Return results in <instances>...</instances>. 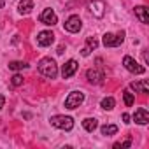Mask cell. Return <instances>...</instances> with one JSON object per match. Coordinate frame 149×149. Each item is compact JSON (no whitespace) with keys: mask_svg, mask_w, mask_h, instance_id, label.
Instances as JSON below:
<instances>
[{"mask_svg":"<svg viewBox=\"0 0 149 149\" xmlns=\"http://www.w3.org/2000/svg\"><path fill=\"white\" fill-rule=\"evenodd\" d=\"M39 72L42 74L44 77H47V79H54L58 76V65L51 58H42L39 61Z\"/></svg>","mask_w":149,"mask_h":149,"instance_id":"cell-1","label":"cell"},{"mask_svg":"<svg viewBox=\"0 0 149 149\" xmlns=\"http://www.w3.org/2000/svg\"><path fill=\"white\" fill-rule=\"evenodd\" d=\"M51 125L54 126V128H60V130H72L74 128V119L70 118V116H53L51 119Z\"/></svg>","mask_w":149,"mask_h":149,"instance_id":"cell-2","label":"cell"},{"mask_svg":"<svg viewBox=\"0 0 149 149\" xmlns=\"http://www.w3.org/2000/svg\"><path fill=\"white\" fill-rule=\"evenodd\" d=\"M84 102V93L83 91H72L67 98H65V107L67 109H76Z\"/></svg>","mask_w":149,"mask_h":149,"instance_id":"cell-3","label":"cell"},{"mask_svg":"<svg viewBox=\"0 0 149 149\" xmlns=\"http://www.w3.org/2000/svg\"><path fill=\"white\" fill-rule=\"evenodd\" d=\"M123 65H125V68H126L128 72L137 74V76H140V74H144V72H146V68H144L137 60H133L132 56H125V58H123Z\"/></svg>","mask_w":149,"mask_h":149,"instance_id":"cell-4","label":"cell"},{"mask_svg":"<svg viewBox=\"0 0 149 149\" xmlns=\"http://www.w3.org/2000/svg\"><path fill=\"white\" fill-rule=\"evenodd\" d=\"M125 40V32H119V33H105L104 35V46L105 47H116L119 44H123Z\"/></svg>","mask_w":149,"mask_h":149,"instance_id":"cell-5","label":"cell"},{"mask_svg":"<svg viewBox=\"0 0 149 149\" xmlns=\"http://www.w3.org/2000/svg\"><path fill=\"white\" fill-rule=\"evenodd\" d=\"M81 28H83V21H81V18L76 16V14L70 16V18L65 21V30L70 32V33H77Z\"/></svg>","mask_w":149,"mask_h":149,"instance_id":"cell-6","label":"cell"},{"mask_svg":"<svg viewBox=\"0 0 149 149\" xmlns=\"http://www.w3.org/2000/svg\"><path fill=\"white\" fill-rule=\"evenodd\" d=\"M77 68H79V63H77L76 60H68V61L61 67V76H63V79L72 77L74 74L77 72Z\"/></svg>","mask_w":149,"mask_h":149,"instance_id":"cell-7","label":"cell"},{"mask_svg":"<svg viewBox=\"0 0 149 149\" xmlns=\"http://www.w3.org/2000/svg\"><path fill=\"white\" fill-rule=\"evenodd\" d=\"M39 19H40V23H44V25H47V26H53V25H56V23H58L56 13H54L53 9H44V11H42V14L39 16Z\"/></svg>","mask_w":149,"mask_h":149,"instance_id":"cell-8","label":"cell"},{"mask_svg":"<svg viewBox=\"0 0 149 149\" xmlns=\"http://www.w3.org/2000/svg\"><path fill=\"white\" fill-rule=\"evenodd\" d=\"M53 42H54V33L49 32V30H44V32H40V33L37 35V44L42 46V47H47V46H51Z\"/></svg>","mask_w":149,"mask_h":149,"instance_id":"cell-9","label":"cell"},{"mask_svg":"<svg viewBox=\"0 0 149 149\" xmlns=\"http://www.w3.org/2000/svg\"><path fill=\"white\" fill-rule=\"evenodd\" d=\"M86 77H88V81H90L91 84H102L104 79H105L104 72H102V70H97V68H90V70L86 72Z\"/></svg>","mask_w":149,"mask_h":149,"instance_id":"cell-10","label":"cell"},{"mask_svg":"<svg viewBox=\"0 0 149 149\" xmlns=\"http://www.w3.org/2000/svg\"><path fill=\"white\" fill-rule=\"evenodd\" d=\"M90 11L93 13L95 18H104V14H105V2L104 0H93V2L90 4Z\"/></svg>","mask_w":149,"mask_h":149,"instance_id":"cell-11","label":"cell"},{"mask_svg":"<svg viewBox=\"0 0 149 149\" xmlns=\"http://www.w3.org/2000/svg\"><path fill=\"white\" fill-rule=\"evenodd\" d=\"M133 121L137 125H147L149 123V112H147V109H144V107L137 109L135 114H133Z\"/></svg>","mask_w":149,"mask_h":149,"instance_id":"cell-12","label":"cell"},{"mask_svg":"<svg viewBox=\"0 0 149 149\" xmlns=\"http://www.w3.org/2000/svg\"><path fill=\"white\" fill-rule=\"evenodd\" d=\"M135 16L139 18L140 23H144V25L149 23V11H147V7H144V6H137V7H135Z\"/></svg>","mask_w":149,"mask_h":149,"instance_id":"cell-13","label":"cell"},{"mask_svg":"<svg viewBox=\"0 0 149 149\" xmlns=\"http://www.w3.org/2000/svg\"><path fill=\"white\" fill-rule=\"evenodd\" d=\"M130 88L135 93H147L149 91V83L147 81H135V83L130 84Z\"/></svg>","mask_w":149,"mask_h":149,"instance_id":"cell-14","label":"cell"},{"mask_svg":"<svg viewBox=\"0 0 149 149\" xmlns=\"http://www.w3.org/2000/svg\"><path fill=\"white\" fill-rule=\"evenodd\" d=\"M33 9V0H21L18 6V13L19 14H28Z\"/></svg>","mask_w":149,"mask_h":149,"instance_id":"cell-15","label":"cell"},{"mask_svg":"<svg viewBox=\"0 0 149 149\" xmlns=\"http://www.w3.org/2000/svg\"><path fill=\"white\" fill-rule=\"evenodd\" d=\"M83 126H84L86 132H95L97 126H98V121H97L95 118H86V119L83 121Z\"/></svg>","mask_w":149,"mask_h":149,"instance_id":"cell-16","label":"cell"},{"mask_svg":"<svg viewBox=\"0 0 149 149\" xmlns=\"http://www.w3.org/2000/svg\"><path fill=\"white\" fill-rule=\"evenodd\" d=\"M116 133H118V126L116 125H104L102 126V135L111 137V135H116Z\"/></svg>","mask_w":149,"mask_h":149,"instance_id":"cell-17","label":"cell"},{"mask_svg":"<svg viewBox=\"0 0 149 149\" xmlns=\"http://www.w3.org/2000/svg\"><path fill=\"white\" fill-rule=\"evenodd\" d=\"M123 98H125L126 107H132V105H133V102H135V97H133V93H132L130 90H125V91H123Z\"/></svg>","mask_w":149,"mask_h":149,"instance_id":"cell-18","label":"cell"},{"mask_svg":"<svg viewBox=\"0 0 149 149\" xmlns=\"http://www.w3.org/2000/svg\"><path fill=\"white\" fill-rule=\"evenodd\" d=\"M102 109H105V111H112L114 109V105H116V102H114V98L112 97H107V98H104L102 100Z\"/></svg>","mask_w":149,"mask_h":149,"instance_id":"cell-19","label":"cell"},{"mask_svg":"<svg viewBox=\"0 0 149 149\" xmlns=\"http://www.w3.org/2000/svg\"><path fill=\"white\" fill-rule=\"evenodd\" d=\"M9 68L11 70H23V68H28V63L26 61H11Z\"/></svg>","mask_w":149,"mask_h":149,"instance_id":"cell-20","label":"cell"},{"mask_svg":"<svg viewBox=\"0 0 149 149\" xmlns=\"http://www.w3.org/2000/svg\"><path fill=\"white\" fill-rule=\"evenodd\" d=\"M11 84H13L14 88H18V86L23 84V76H21V74H14V76L11 77Z\"/></svg>","mask_w":149,"mask_h":149,"instance_id":"cell-21","label":"cell"},{"mask_svg":"<svg viewBox=\"0 0 149 149\" xmlns=\"http://www.w3.org/2000/svg\"><path fill=\"white\" fill-rule=\"evenodd\" d=\"M86 44H88L86 47H88L90 51H91V49H97V46H98V42H97L95 37H88V39H86Z\"/></svg>","mask_w":149,"mask_h":149,"instance_id":"cell-22","label":"cell"},{"mask_svg":"<svg viewBox=\"0 0 149 149\" xmlns=\"http://www.w3.org/2000/svg\"><path fill=\"white\" fill-rule=\"evenodd\" d=\"M130 146H132V139H126V140L121 142V144H119V142L114 144V149H119V147H130Z\"/></svg>","mask_w":149,"mask_h":149,"instance_id":"cell-23","label":"cell"},{"mask_svg":"<svg viewBox=\"0 0 149 149\" xmlns=\"http://www.w3.org/2000/svg\"><path fill=\"white\" fill-rule=\"evenodd\" d=\"M121 118H123V121H125V123H126V125H128V123H130V114H126V112H125V114H123V116H121Z\"/></svg>","mask_w":149,"mask_h":149,"instance_id":"cell-24","label":"cell"},{"mask_svg":"<svg viewBox=\"0 0 149 149\" xmlns=\"http://www.w3.org/2000/svg\"><path fill=\"white\" fill-rule=\"evenodd\" d=\"M4 104H6V97H4V95H0V109L4 107Z\"/></svg>","mask_w":149,"mask_h":149,"instance_id":"cell-25","label":"cell"},{"mask_svg":"<svg viewBox=\"0 0 149 149\" xmlns=\"http://www.w3.org/2000/svg\"><path fill=\"white\" fill-rule=\"evenodd\" d=\"M81 54H83V56H88V54H90V49H88V47H84V49L81 51Z\"/></svg>","mask_w":149,"mask_h":149,"instance_id":"cell-26","label":"cell"},{"mask_svg":"<svg viewBox=\"0 0 149 149\" xmlns=\"http://www.w3.org/2000/svg\"><path fill=\"white\" fill-rule=\"evenodd\" d=\"M142 54H144V61H146V63H149V54H147V51H144Z\"/></svg>","mask_w":149,"mask_h":149,"instance_id":"cell-27","label":"cell"},{"mask_svg":"<svg viewBox=\"0 0 149 149\" xmlns=\"http://www.w3.org/2000/svg\"><path fill=\"white\" fill-rule=\"evenodd\" d=\"M4 4H6V0H0V9L4 7Z\"/></svg>","mask_w":149,"mask_h":149,"instance_id":"cell-28","label":"cell"}]
</instances>
